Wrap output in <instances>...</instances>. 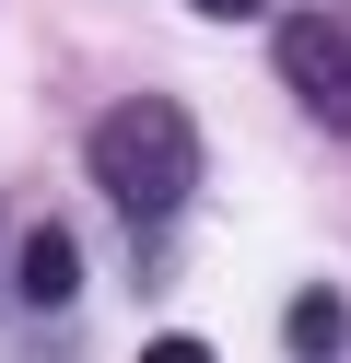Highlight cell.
Listing matches in <instances>:
<instances>
[{
	"label": "cell",
	"mask_w": 351,
	"mask_h": 363,
	"mask_svg": "<svg viewBox=\"0 0 351 363\" xmlns=\"http://www.w3.org/2000/svg\"><path fill=\"white\" fill-rule=\"evenodd\" d=\"M94 188L129 223H164L199 188V129H187V106L176 94H117L106 118H94Z\"/></svg>",
	"instance_id": "6da1fadb"
},
{
	"label": "cell",
	"mask_w": 351,
	"mask_h": 363,
	"mask_svg": "<svg viewBox=\"0 0 351 363\" xmlns=\"http://www.w3.org/2000/svg\"><path fill=\"white\" fill-rule=\"evenodd\" d=\"M281 82H293V106L316 129H340L351 141V24H328V12H304V24H281Z\"/></svg>",
	"instance_id": "7a4b0ae2"
},
{
	"label": "cell",
	"mask_w": 351,
	"mask_h": 363,
	"mask_svg": "<svg viewBox=\"0 0 351 363\" xmlns=\"http://www.w3.org/2000/svg\"><path fill=\"white\" fill-rule=\"evenodd\" d=\"M12 281H23V305H70V293H82V246H70V223H35V235L12 246Z\"/></svg>",
	"instance_id": "3957f363"
},
{
	"label": "cell",
	"mask_w": 351,
	"mask_h": 363,
	"mask_svg": "<svg viewBox=\"0 0 351 363\" xmlns=\"http://www.w3.org/2000/svg\"><path fill=\"white\" fill-rule=\"evenodd\" d=\"M281 352H293V363H340V352H351V305H340L328 281H304L293 316H281Z\"/></svg>",
	"instance_id": "277c9868"
},
{
	"label": "cell",
	"mask_w": 351,
	"mask_h": 363,
	"mask_svg": "<svg viewBox=\"0 0 351 363\" xmlns=\"http://www.w3.org/2000/svg\"><path fill=\"white\" fill-rule=\"evenodd\" d=\"M140 363H211V340H187V328H164V340H152V352H140Z\"/></svg>",
	"instance_id": "5b68a950"
},
{
	"label": "cell",
	"mask_w": 351,
	"mask_h": 363,
	"mask_svg": "<svg viewBox=\"0 0 351 363\" xmlns=\"http://www.w3.org/2000/svg\"><path fill=\"white\" fill-rule=\"evenodd\" d=\"M187 12H211V24H257L269 0H187Z\"/></svg>",
	"instance_id": "8992f818"
}]
</instances>
